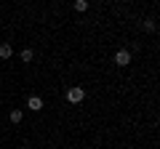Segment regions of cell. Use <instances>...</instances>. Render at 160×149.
Segmentation results:
<instances>
[{
  "label": "cell",
  "instance_id": "5",
  "mask_svg": "<svg viewBox=\"0 0 160 149\" xmlns=\"http://www.w3.org/2000/svg\"><path fill=\"white\" fill-rule=\"evenodd\" d=\"M32 59H35V51H32V48H24V51H22V61H24V64H29Z\"/></svg>",
  "mask_w": 160,
  "mask_h": 149
},
{
  "label": "cell",
  "instance_id": "7",
  "mask_svg": "<svg viewBox=\"0 0 160 149\" xmlns=\"http://www.w3.org/2000/svg\"><path fill=\"white\" fill-rule=\"evenodd\" d=\"M8 117H11V123H16V125H19V123H22V109H13V112H11V115H8Z\"/></svg>",
  "mask_w": 160,
  "mask_h": 149
},
{
  "label": "cell",
  "instance_id": "8",
  "mask_svg": "<svg viewBox=\"0 0 160 149\" xmlns=\"http://www.w3.org/2000/svg\"><path fill=\"white\" fill-rule=\"evenodd\" d=\"M144 29H147V32H155V27H158V24H155V19H144V24H142Z\"/></svg>",
  "mask_w": 160,
  "mask_h": 149
},
{
  "label": "cell",
  "instance_id": "3",
  "mask_svg": "<svg viewBox=\"0 0 160 149\" xmlns=\"http://www.w3.org/2000/svg\"><path fill=\"white\" fill-rule=\"evenodd\" d=\"M27 107L32 109V112H40V109H43V99H40V96H29L27 99Z\"/></svg>",
  "mask_w": 160,
  "mask_h": 149
},
{
  "label": "cell",
  "instance_id": "6",
  "mask_svg": "<svg viewBox=\"0 0 160 149\" xmlns=\"http://www.w3.org/2000/svg\"><path fill=\"white\" fill-rule=\"evenodd\" d=\"M75 11H78V13L88 11V0H75Z\"/></svg>",
  "mask_w": 160,
  "mask_h": 149
},
{
  "label": "cell",
  "instance_id": "2",
  "mask_svg": "<svg viewBox=\"0 0 160 149\" xmlns=\"http://www.w3.org/2000/svg\"><path fill=\"white\" fill-rule=\"evenodd\" d=\"M115 64H118V67H128V64H131V51L120 48V51L115 53Z\"/></svg>",
  "mask_w": 160,
  "mask_h": 149
},
{
  "label": "cell",
  "instance_id": "1",
  "mask_svg": "<svg viewBox=\"0 0 160 149\" xmlns=\"http://www.w3.org/2000/svg\"><path fill=\"white\" fill-rule=\"evenodd\" d=\"M83 99H86V91H83L80 85H72V88L67 91V101H69V104H80Z\"/></svg>",
  "mask_w": 160,
  "mask_h": 149
},
{
  "label": "cell",
  "instance_id": "4",
  "mask_svg": "<svg viewBox=\"0 0 160 149\" xmlns=\"http://www.w3.org/2000/svg\"><path fill=\"white\" fill-rule=\"evenodd\" d=\"M11 53H13L11 43H0V59H11Z\"/></svg>",
  "mask_w": 160,
  "mask_h": 149
}]
</instances>
